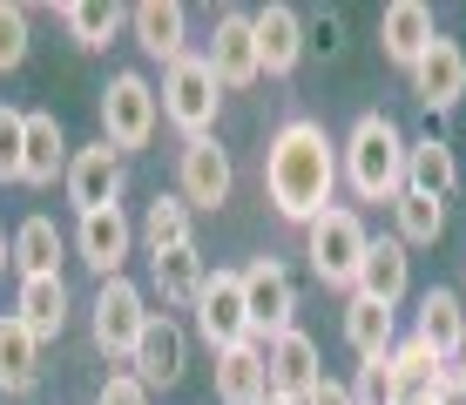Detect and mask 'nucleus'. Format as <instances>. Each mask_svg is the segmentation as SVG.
Here are the masks:
<instances>
[{
	"mask_svg": "<svg viewBox=\"0 0 466 405\" xmlns=\"http://www.w3.org/2000/svg\"><path fill=\"white\" fill-rule=\"evenodd\" d=\"M142 324H149V298H142V284L102 278V290H95V304H88L95 351H102V359H116V365H128V351H136Z\"/></svg>",
	"mask_w": 466,
	"mask_h": 405,
	"instance_id": "7",
	"label": "nucleus"
},
{
	"mask_svg": "<svg viewBox=\"0 0 466 405\" xmlns=\"http://www.w3.org/2000/svg\"><path fill=\"white\" fill-rule=\"evenodd\" d=\"M392 311H385V304H372V298H359V290H351L345 298V345L359 351V365H372V359H385V351H392Z\"/></svg>",
	"mask_w": 466,
	"mask_h": 405,
	"instance_id": "29",
	"label": "nucleus"
},
{
	"mask_svg": "<svg viewBox=\"0 0 466 405\" xmlns=\"http://www.w3.org/2000/svg\"><path fill=\"white\" fill-rule=\"evenodd\" d=\"M412 95H420V108H432V116H446V108L466 95V47L460 41H432L420 61H412Z\"/></svg>",
	"mask_w": 466,
	"mask_h": 405,
	"instance_id": "15",
	"label": "nucleus"
},
{
	"mask_svg": "<svg viewBox=\"0 0 466 405\" xmlns=\"http://www.w3.org/2000/svg\"><path fill=\"white\" fill-rule=\"evenodd\" d=\"M412 338H420L432 359H446V365H453L460 351H466V304H460V290H440V284H432L426 298H420Z\"/></svg>",
	"mask_w": 466,
	"mask_h": 405,
	"instance_id": "20",
	"label": "nucleus"
},
{
	"mask_svg": "<svg viewBox=\"0 0 466 405\" xmlns=\"http://www.w3.org/2000/svg\"><path fill=\"white\" fill-rule=\"evenodd\" d=\"M95 405H149V392L136 385V371H108V385L95 392Z\"/></svg>",
	"mask_w": 466,
	"mask_h": 405,
	"instance_id": "36",
	"label": "nucleus"
},
{
	"mask_svg": "<svg viewBox=\"0 0 466 405\" xmlns=\"http://www.w3.org/2000/svg\"><path fill=\"white\" fill-rule=\"evenodd\" d=\"M406 189H420V197H432V203L453 197V189H460V156H453V142H440V136L406 142Z\"/></svg>",
	"mask_w": 466,
	"mask_h": 405,
	"instance_id": "24",
	"label": "nucleus"
},
{
	"mask_svg": "<svg viewBox=\"0 0 466 405\" xmlns=\"http://www.w3.org/2000/svg\"><path fill=\"white\" fill-rule=\"evenodd\" d=\"M237 284H244V311H250L257 345H270V338H284L298 324V284H291V270H284L278 257H250V264L237 270Z\"/></svg>",
	"mask_w": 466,
	"mask_h": 405,
	"instance_id": "6",
	"label": "nucleus"
},
{
	"mask_svg": "<svg viewBox=\"0 0 466 405\" xmlns=\"http://www.w3.org/2000/svg\"><path fill=\"white\" fill-rule=\"evenodd\" d=\"M264 405H291V399H264Z\"/></svg>",
	"mask_w": 466,
	"mask_h": 405,
	"instance_id": "41",
	"label": "nucleus"
},
{
	"mask_svg": "<svg viewBox=\"0 0 466 405\" xmlns=\"http://www.w3.org/2000/svg\"><path fill=\"white\" fill-rule=\"evenodd\" d=\"M365 243H372V230H365V217H359V209H345V203L318 209V217L304 223V257H311V270H318V284H325V290H351V284H359Z\"/></svg>",
	"mask_w": 466,
	"mask_h": 405,
	"instance_id": "3",
	"label": "nucleus"
},
{
	"mask_svg": "<svg viewBox=\"0 0 466 405\" xmlns=\"http://www.w3.org/2000/svg\"><path fill=\"white\" fill-rule=\"evenodd\" d=\"M203 278H210V264H203V250H197V243L149 257V290L169 304V311H189V304H197V290H203Z\"/></svg>",
	"mask_w": 466,
	"mask_h": 405,
	"instance_id": "23",
	"label": "nucleus"
},
{
	"mask_svg": "<svg viewBox=\"0 0 466 405\" xmlns=\"http://www.w3.org/2000/svg\"><path fill=\"white\" fill-rule=\"evenodd\" d=\"M339 183L359 203H392L406 189V136H399L392 116H359L339 142Z\"/></svg>",
	"mask_w": 466,
	"mask_h": 405,
	"instance_id": "2",
	"label": "nucleus"
},
{
	"mask_svg": "<svg viewBox=\"0 0 466 405\" xmlns=\"http://www.w3.org/2000/svg\"><path fill=\"white\" fill-rule=\"evenodd\" d=\"M264 197L278 209L284 223H311L318 209L339 203V142L325 136V122L318 116H291L270 136L264 149Z\"/></svg>",
	"mask_w": 466,
	"mask_h": 405,
	"instance_id": "1",
	"label": "nucleus"
},
{
	"mask_svg": "<svg viewBox=\"0 0 466 405\" xmlns=\"http://www.w3.org/2000/svg\"><path fill=\"white\" fill-rule=\"evenodd\" d=\"M264 371H270V399H291V405H304V392H311V385L325 379L318 338L291 324L284 338H270V345H264Z\"/></svg>",
	"mask_w": 466,
	"mask_h": 405,
	"instance_id": "12",
	"label": "nucleus"
},
{
	"mask_svg": "<svg viewBox=\"0 0 466 405\" xmlns=\"http://www.w3.org/2000/svg\"><path fill=\"white\" fill-rule=\"evenodd\" d=\"M446 379H453V385H460V399H466V351L453 359V371H446Z\"/></svg>",
	"mask_w": 466,
	"mask_h": 405,
	"instance_id": "39",
	"label": "nucleus"
},
{
	"mask_svg": "<svg viewBox=\"0 0 466 405\" xmlns=\"http://www.w3.org/2000/svg\"><path fill=\"white\" fill-rule=\"evenodd\" d=\"M183 365H189V331H183L169 311H149V324H142V338H136V351H128L136 385H142V392H169V385L183 379Z\"/></svg>",
	"mask_w": 466,
	"mask_h": 405,
	"instance_id": "10",
	"label": "nucleus"
},
{
	"mask_svg": "<svg viewBox=\"0 0 466 405\" xmlns=\"http://www.w3.org/2000/svg\"><path fill=\"white\" fill-rule=\"evenodd\" d=\"M35 385H41V345H35V331L7 311V318H0V392L27 399Z\"/></svg>",
	"mask_w": 466,
	"mask_h": 405,
	"instance_id": "27",
	"label": "nucleus"
},
{
	"mask_svg": "<svg viewBox=\"0 0 466 405\" xmlns=\"http://www.w3.org/2000/svg\"><path fill=\"white\" fill-rule=\"evenodd\" d=\"M351 405H399V385H392V365L372 359V365H359V379L345 385Z\"/></svg>",
	"mask_w": 466,
	"mask_h": 405,
	"instance_id": "33",
	"label": "nucleus"
},
{
	"mask_svg": "<svg viewBox=\"0 0 466 405\" xmlns=\"http://www.w3.org/2000/svg\"><path fill=\"white\" fill-rule=\"evenodd\" d=\"M392 223H399L392 237L406 243V250H412V243H432V237L446 230V203L420 197V189H399V197H392Z\"/></svg>",
	"mask_w": 466,
	"mask_h": 405,
	"instance_id": "32",
	"label": "nucleus"
},
{
	"mask_svg": "<svg viewBox=\"0 0 466 405\" xmlns=\"http://www.w3.org/2000/svg\"><path fill=\"white\" fill-rule=\"evenodd\" d=\"M217 399L223 405H264L270 399V371H264V345H237V351H217Z\"/></svg>",
	"mask_w": 466,
	"mask_h": 405,
	"instance_id": "26",
	"label": "nucleus"
},
{
	"mask_svg": "<svg viewBox=\"0 0 466 405\" xmlns=\"http://www.w3.org/2000/svg\"><path fill=\"white\" fill-rule=\"evenodd\" d=\"M61 183H68V203L82 209H108V203H122V156L108 149V142H88V149H75L68 156V176H61Z\"/></svg>",
	"mask_w": 466,
	"mask_h": 405,
	"instance_id": "14",
	"label": "nucleus"
},
{
	"mask_svg": "<svg viewBox=\"0 0 466 405\" xmlns=\"http://www.w3.org/2000/svg\"><path fill=\"white\" fill-rule=\"evenodd\" d=\"M156 102H163V122H169V128H183V142H197V136H210V128H217L223 88H217L210 61L189 47L183 61H169V68H163V88H156Z\"/></svg>",
	"mask_w": 466,
	"mask_h": 405,
	"instance_id": "4",
	"label": "nucleus"
},
{
	"mask_svg": "<svg viewBox=\"0 0 466 405\" xmlns=\"http://www.w3.org/2000/svg\"><path fill=\"white\" fill-rule=\"evenodd\" d=\"M210 75H217V88L230 95V88H250V81H264V68H257V35H250V14L244 7H223L217 14V35H210Z\"/></svg>",
	"mask_w": 466,
	"mask_h": 405,
	"instance_id": "11",
	"label": "nucleus"
},
{
	"mask_svg": "<svg viewBox=\"0 0 466 405\" xmlns=\"http://www.w3.org/2000/svg\"><path fill=\"white\" fill-rule=\"evenodd\" d=\"M406 284H412V257H406V243L399 237H372L365 243V257H359V298H372L385 304V311H399V298H406Z\"/></svg>",
	"mask_w": 466,
	"mask_h": 405,
	"instance_id": "18",
	"label": "nucleus"
},
{
	"mask_svg": "<svg viewBox=\"0 0 466 405\" xmlns=\"http://www.w3.org/2000/svg\"><path fill=\"white\" fill-rule=\"evenodd\" d=\"M7 264H14V237L0 230V270H7Z\"/></svg>",
	"mask_w": 466,
	"mask_h": 405,
	"instance_id": "40",
	"label": "nucleus"
},
{
	"mask_svg": "<svg viewBox=\"0 0 466 405\" xmlns=\"http://www.w3.org/2000/svg\"><path fill=\"white\" fill-rule=\"evenodd\" d=\"M14 318L35 331V345H55L61 324H68V284H61V278H21V290H14Z\"/></svg>",
	"mask_w": 466,
	"mask_h": 405,
	"instance_id": "25",
	"label": "nucleus"
},
{
	"mask_svg": "<svg viewBox=\"0 0 466 405\" xmlns=\"http://www.w3.org/2000/svg\"><path fill=\"white\" fill-rule=\"evenodd\" d=\"M128 27H136V47L156 55L163 68L189 55V7H176V0H142V7H128Z\"/></svg>",
	"mask_w": 466,
	"mask_h": 405,
	"instance_id": "19",
	"label": "nucleus"
},
{
	"mask_svg": "<svg viewBox=\"0 0 466 405\" xmlns=\"http://www.w3.org/2000/svg\"><path fill=\"white\" fill-rule=\"evenodd\" d=\"M304 405H351V392H345L339 379H318L311 392H304Z\"/></svg>",
	"mask_w": 466,
	"mask_h": 405,
	"instance_id": "37",
	"label": "nucleus"
},
{
	"mask_svg": "<svg viewBox=\"0 0 466 405\" xmlns=\"http://www.w3.org/2000/svg\"><path fill=\"white\" fill-rule=\"evenodd\" d=\"M21 136H27V108L0 102V183H21Z\"/></svg>",
	"mask_w": 466,
	"mask_h": 405,
	"instance_id": "34",
	"label": "nucleus"
},
{
	"mask_svg": "<svg viewBox=\"0 0 466 405\" xmlns=\"http://www.w3.org/2000/svg\"><path fill=\"white\" fill-rule=\"evenodd\" d=\"M311 47H339V14H318V21H311Z\"/></svg>",
	"mask_w": 466,
	"mask_h": 405,
	"instance_id": "38",
	"label": "nucleus"
},
{
	"mask_svg": "<svg viewBox=\"0 0 466 405\" xmlns=\"http://www.w3.org/2000/svg\"><path fill=\"white\" fill-rule=\"evenodd\" d=\"M61 250H68V243H61V230L47 217H27L21 230H14V270H21V278H61Z\"/></svg>",
	"mask_w": 466,
	"mask_h": 405,
	"instance_id": "30",
	"label": "nucleus"
},
{
	"mask_svg": "<svg viewBox=\"0 0 466 405\" xmlns=\"http://www.w3.org/2000/svg\"><path fill=\"white\" fill-rule=\"evenodd\" d=\"M189 311H197V338H203L210 351L250 345V311H244V284H237V270H210Z\"/></svg>",
	"mask_w": 466,
	"mask_h": 405,
	"instance_id": "9",
	"label": "nucleus"
},
{
	"mask_svg": "<svg viewBox=\"0 0 466 405\" xmlns=\"http://www.w3.org/2000/svg\"><path fill=\"white\" fill-rule=\"evenodd\" d=\"M432 41H440V21H432L426 0H392V7L379 14V47H385V61H392V68L412 75V61H420Z\"/></svg>",
	"mask_w": 466,
	"mask_h": 405,
	"instance_id": "16",
	"label": "nucleus"
},
{
	"mask_svg": "<svg viewBox=\"0 0 466 405\" xmlns=\"http://www.w3.org/2000/svg\"><path fill=\"white\" fill-rule=\"evenodd\" d=\"M122 21H128V7H116V0H68L61 7V27H68L75 47H108Z\"/></svg>",
	"mask_w": 466,
	"mask_h": 405,
	"instance_id": "31",
	"label": "nucleus"
},
{
	"mask_svg": "<svg viewBox=\"0 0 466 405\" xmlns=\"http://www.w3.org/2000/svg\"><path fill=\"white\" fill-rule=\"evenodd\" d=\"M385 365H392V385H399V405H432L446 385V359H432L420 338H392V351H385Z\"/></svg>",
	"mask_w": 466,
	"mask_h": 405,
	"instance_id": "21",
	"label": "nucleus"
},
{
	"mask_svg": "<svg viewBox=\"0 0 466 405\" xmlns=\"http://www.w3.org/2000/svg\"><path fill=\"white\" fill-rule=\"evenodd\" d=\"M21 61H27V7L0 0V75L21 68Z\"/></svg>",
	"mask_w": 466,
	"mask_h": 405,
	"instance_id": "35",
	"label": "nucleus"
},
{
	"mask_svg": "<svg viewBox=\"0 0 466 405\" xmlns=\"http://www.w3.org/2000/svg\"><path fill=\"white\" fill-rule=\"evenodd\" d=\"M55 176H68V136H61V122L35 108L27 116V136H21V183L27 189H47Z\"/></svg>",
	"mask_w": 466,
	"mask_h": 405,
	"instance_id": "22",
	"label": "nucleus"
},
{
	"mask_svg": "<svg viewBox=\"0 0 466 405\" xmlns=\"http://www.w3.org/2000/svg\"><path fill=\"white\" fill-rule=\"evenodd\" d=\"M136 237H142V250H149V257H163V250H183V243H197V217H189V203L169 189V197H156L149 209H142Z\"/></svg>",
	"mask_w": 466,
	"mask_h": 405,
	"instance_id": "28",
	"label": "nucleus"
},
{
	"mask_svg": "<svg viewBox=\"0 0 466 405\" xmlns=\"http://www.w3.org/2000/svg\"><path fill=\"white\" fill-rule=\"evenodd\" d=\"M250 35H257V68H264L270 81H284L304 61V14L298 7H257Z\"/></svg>",
	"mask_w": 466,
	"mask_h": 405,
	"instance_id": "17",
	"label": "nucleus"
},
{
	"mask_svg": "<svg viewBox=\"0 0 466 405\" xmlns=\"http://www.w3.org/2000/svg\"><path fill=\"white\" fill-rule=\"evenodd\" d=\"M237 189V169H230V149H223L217 136H197L176 149V197L189 203V217H203V209H223Z\"/></svg>",
	"mask_w": 466,
	"mask_h": 405,
	"instance_id": "8",
	"label": "nucleus"
},
{
	"mask_svg": "<svg viewBox=\"0 0 466 405\" xmlns=\"http://www.w3.org/2000/svg\"><path fill=\"white\" fill-rule=\"evenodd\" d=\"M75 250H82V264H88V270H102V278H122L128 250H136V223L122 217V203L88 209V217L75 223Z\"/></svg>",
	"mask_w": 466,
	"mask_h": 405,
	"instance_id": "13",
	"label": "nucleus"
},
{
	"mask_svg": "<svg viewBox=\"0 0 466 405\" xmlns=\"http://www.w3.org/2000/svg\"><path fill=\"white\" fill-rule=\"evenodd\" d=\"M156 122H163V102H156L149 81H142L136 68L108 75V88H102V142H108V149H116V156L149 149Z\"/></svg>",
	"mask_w": 466,
	"mask_h": 405,
	"instance_id": "5",
	"label": "nucleus"
}]
</instances>
